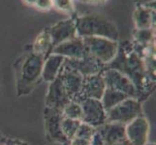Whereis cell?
<instances>
[{
	"mask_svg": "<svg viewBox=\"0 0 156 145\" xmlns=\"http://www.w3.org/2000/svg\"><path fill=\"white\" fill-rule=\"evenodd\" d=\"M83 1L89 2V3H102V2L106 1V0H83Z\"/></svg>",
	"mask_w": 156,
	"mask_h": 145,
	"instance_id": "32",
	"label": "cell"
},
{
	"mask_svg": "<svg viewBox=\"0 0 156 145\" xmlns=\"http://www.w3.org/2000/svg\"><path fill=\"white\" fill-rule=\"evenodd\" d=\"M104 144V143H103ZM109 145H132L131 142L128 140V138L125 139V140H122L120 142H116V143H114V144H109Z\"/></svg>",
	"mask_w": 156,
	"mask_h": 145,
	"instance_id": "31",
	"label": "cell"
},
{
	"mask_svg": "<svg viewBox=\"0 0 156 145\" xmlns=\"http://www.w3.org/2000/svg\"><path fill=\"white\" fill-rule=\"evenodd\" d=\"M126 136L132 145H144L147 142L149 124L144 116H139L125 126Z\"/></svg>",
	"mask_w": 156,
	"mask_h": 145,
	"instance_id": "13",
	"label": "cell"
},
{
	"mask_svg": "<svg viewBox=\"0 0 156 145\" xmlns=\"http://www.w3.org/2000/svg\"><path fill=\"white\" fill-rule=\"evenodd\" d=\"M139 116H143L142 103L137 99L127 98L106 111V123L127 125Z\"/></svg>",
	"mask_w": 156,
	"mask_h": 145,
	"instance_id": "4",
	"label": "cell"
},
{
	"mask_svg": "<svg viewBox=\"0 0 156 145\" xmlns=\"http://www.w3.org/2000/svg\"><path fill=\"white\" fill-rule=\"evenodd\" d=\"M51 50H52L51 38L50 35L49 28H47L45 30H43L36 37V39L33 43V46H32V52L46 59L51 53Z\"/></svg>",
	"mask_w": 156,
	"mask_h": 145,
	"instance_id": "19",
	"label": "cell"
},
{
	"mask_svg": "<svg viewBox=\"0 0 156 145\" xmlns=\"http://www.w3.org/2000/svg\"><path fill=\"white\" fill-rule=\"evenodd\" d=\"M57 77L61 80L63 86L65 88L67 94L70 96V98L73 99L80 92L83 84V76L79 72L75 71V70L62 65Z\"/></svg>",
	"mask_w": 156,
	"mask_h": 145,
	"instance_id": "15",
	"label": "cell"
},
{
	"mask_svg": "<svg viewBox=\"0 0 156 145\" xmlns=\"http://www.w3.org/2000/svg\"><path fill=\"white\" fill-rule=\"evenodd\" d=\"M63 118L62 110L47 107L44 110L45 130L48 140L57 142L62 145H69V140L63 135L61 121Z\"/></svg>",
	"mask_w": 156,
	"mask_h": 145,
	"instance_id": "7",
	"label": "cell"
},
{
	"mask_svg": "<svg viewBox=\"0 0 156 145\" xmlns=\"http://www.w3.org/2000/svg\"><path fill=\"white\" fill-rule=\"evenodd\" d=\"M45 59L33 52H27L14 64L18 96L29 94L42 78Z\"/></svg>",
	"mask_w": 156,
	"mask_h": 145,
	"instance_id": "2",
	"label": "cell"
},
{
	"mask_svg": "<svg viewBox=\"0 0 156 145\" xmlns=\"http://www.w3.org/2000/svg\"><path fill=\"white\" fill-rule=\"evenodd\" d=\"M52 4L53 7L62 12L73 14L75 11L73 0H52Z\"/></svg>",
	"mask_w": 156,
	"mask_h": 145,
	"instance_id": "25",
	"label": "cell"
},
{
	"mask_svg": "<svg viewBox=\"0 0 156 145\" xmlns=\"http://www.w3.org/2000/svg\"><path fill=\"white\" fill-rule=\"evenodd\" d=\"M6 143L8 145H28L27 143L19 140V139H12V138H7V137H6Z\"/></svg>",
	"mask_w": 156,
	"mask_h": 145,
	"instance_id": "30",
	"label": "cell"
},
{
	"mask_svg": "<svg viewBox=\"0 0 156 145\" xmlns=\"http://www.w3.org/2000/svg\"><path fill=\"white\" fill-rule=\"evenodd\" d=\"M106 67L115 69L126 76L135 86L138 101L142 103L153 92L155 78L148 74L146 64L133 47V44L125 42L118 46L117 54Z\"/></svg>",
	"mask_w": 156,
	"mask_h": 145,
	"instance_id": "1",
	"label": "cell"
},
{
	"mask_svg": "<svg viewBox=\"0 0 156 145\" xmlns=\"http://www.w3.org/2000/svg\"><path fill=\"white\" fill-rule=\"evenodd\" d=\"M1 136H2V133H1V132H0V137H1Z\"/></svg>",
	"mask_w": 156,
	"mask_h": 145,
	"instance_id": "35",
	"label": "cell"
},
{
	"mask_svg": "<svg viewBox=\"0 0 156 145\" xmlns=\"http://www.w3.org/2000/svg\"><path fill=\"white\" fill-rule=\"evenodd\" d=\"M64 57L58 54H50L48 56L45 61L44 65H43L42 70V78L47 82H51L55 80L57 74L60 71V68L63 64Z\"/></svg>",
	"mask_w": 156,
	"mask_h": 145,
	"instance_id": "17",
	"label": "cell"
},
{
	"mask_svg": "<svg viewBox=\"0 0 156 145\" xmlns=\"http://www.w3.org/2000/svg\"><path fill=\"white\" fill-rule=\"evenodd\" d=\"M137 1L138 5H140V6L155 9V7H153V5L155 6V0H137Z\"/></svg>",
	"mask_w": 156,
	"mask_h": 145,
	"instance_id": "28",
	"label": "cell"
},
{
	"mask_svg": "<svg viewBox=\"0 0 156 145\" xmlns=\"http://www.w3.org/2000/svg\"><path fill=\"white\" fill-rule=\"evenodd\" d=\"M127 98H129V97L121 92L106 88L103 96H102L101 103L103 105L105 110L108 111L109 109H111L112 107H114L115 105L119 104L120 102H122L123 100H125Z\"/></svg>",
	"mask_w": 156,
	"mask_h": 145,
	"instance_id": "20",
	"label": "cell"
},
{
	"mask_svg": "<svg viewBox=\"0 0 156 145\" xmlns=\"http://www.w3.org/2000/svg\"><path fill=\"white\" fill-rule=\"evenodd\" d=\"M76 32L80 38L101 37L117 42L118 31L114 21L100 14H91L77 18Z\"/></svg>",
	"mask_w": 156,
	"mask_h": 145,
	"instance_id": "3",
	"label": "cell"
},
{
	"mask_svg": "<svg viewBox=\"0 0 156 145\" xmlns=\"http://www.w3.org/2000/svg\"><path fill=\"white\" fill-rule=\"evenodd\" d=\"M91 142L92 140H89V139L75 136L70 140L69 145H91Z\"/></svg>",
	"mask_w": 156,
	"mask_h": 145,
	"instance_id": "27",
	"label": "cell"
},
{
	"mask_svg": "<svg viewBox=\"0 0 156 145\" xmlns=\"http://www.w3.org/2000/svg\"><path fill=\"white\" fill-rule=\"evenodd\" d=\"M83 40L89 54L105 65L112 62L117 54L118 44L115 41L101 37H85Z\"/></svg>",
	"mask_w": 156,
	"mask_h": 145,
	"instance_id": "5",
	"label": "cell"
},
{
	"mask_svg": "<svg viewBox=\"0 0 156 145\" xmlns=\"http://www.w3.org/2000/svg\"><path fill=\"white\" fill-rule=\"evenodd\" d=\"M34 6L43 11H48L53 7L52 0H37Z\"/></svg>",
	"mask_w": 156,
	"mask_h": 145,
	"instance_id": "26",
	"label": "cell"
},
{
	"mask_svg": "<svg viewBox=\"0 0 156 145\" xmlns=\"http://www.w3.org/2000/svg\"><path fill=\"white\" fill-rule=\"evenodd\" d=\"M62 113L64 116L70 118V119L82 121V117H83L82 106L77 102L71 101L69 104H67L66 106L62 109Z\"/></svg>",
	"mask_w": 156,
	"mask_h": 145,
	"instance_id": "23",
	"label": "cell"
},
{
	"mask_svg": "<svg viewBox=\"0 0 156 145\" xmlns=\"http://www.w3.org/2000/svg\"><path fill=\"white\" fill-rule=\"evenodd\" d=\"M71 101L72 99L67 94L61 80L56 77L55 80L50 82L49 90L46 96V106L62 110Z\"/></svg>",
	"mask_w": 156,
	"mask_h": 145,
	"instance_id": "11",
	"label": "cell"
},
{
	"mask_svg": "<svg viewBox=\"0 0 156 145\" xmlns=\"http://www.w3.org/2000/svg\"><path fill=\"white\" fill-rule=\"evenodd\" d=\"M23 1L25 4H27V5H33V6H34L37 0H23Z\"/></svg>",
	"mask_w": 156,
	"mask_h": 145,
	"instance_id": "33",
	"label": "cell"
},
{
	"mask_svg": "<svg viewBox=\"0 0 156 145\" xmlns=\"http://www.w3.org/2000/svg\"><path fill=\"white\" fill-rule=\"evenodd\" d=\"M134 40L138 45H149L154 42V31L149 29H136L134 31Z\"/></svg>",
	"mask_w": 156,
	"mask_h": 145,
	"instance_id": "22",
	"label": "cell"
},
{
	"mask_svg": "<svg viewBox=\"0 0 156 145\" xmlns=\"http://www.w3.org/2000/svg\"><path fill=\"white\" fill-rule=\"evenodd\" d=\"M51 53L61 55L64 58L69 59H82L88 54L87 47L83 44V38H77L63 42L52 48Z\"/></svg>",
	"mask_w": 156,
	"mask_h": 145,
	"instance_id": "14",
	"label": "cell"
},
{
	"mask_svg": "<svg viewBox=\"0 0 156 145\" xmlns=\"http://www.w3.org/2000/svg\"><path fill=\"white\" fill-rule=\"evenodd\" d=\"M103 77L106 88L115 90L118 92L127 95L129 98H134L138 100V94L135 86L126 76L115 69L106 67L101 72Z\"/></svg>",
	"mask_w": 156,
	"mask_h": 145,
	"instance_id": "6",
	"label": "cell"
},
{
	"mask_svg": "<svg viewBox=\"0 0 156 145\" xmlns=\"http://www.w3.org/2000/svg\"><path fill=\"white\" fill-rule=\"evenodd\" d=\"M96 130L99 133L104 145L114 144L127 139L125 125L118 123H105Z\"/></svg>",
	"mask_w": 156,
	"mask_h": 145,
	"instance_id": "16",
	"label": "cell"
},
{
	"mask_svg": "<svg viewBox=\"0 0 156 145\" xmlns=\"http://www.w3.org/2000/svg\"><path fill=\"white\" fill-rule=\"evenodd\" d=\"M134 20L137 29L151 28L155 25V9L138 5L134 13Z\"/></svg>",
	"mask_w": 156,
	"mask_h": 145,
	"instance_id": "18",
	"label": "cell"
},
{
	"mask_svg": "<svg viewBox=\"0 0 156 145\" xmlns=\"http://www.w3.org/2000/svg\"><path fill=\"white\" fill-rule=\"evenodd\" d=\"M80 123H82L80 120L70 119V118H67L63 115L62 121H61V129H62L63 135L66 136V138L69 141L75 136V135H76Z\"/></svg>",
	"mask_w": 156,
	"mask_h": 145,
	"instance_id": "21",
	"label": "cell"
},
{
	"mask_svg": "<svg viewBox=\"0 0 156 145\" xmlns=\"http://www.w3.org/2000/svg\"><path fill=\"white\" fill-rule=\"evenodd\" d=\"M63 66L73 69L75 71L82 74L83 76H90L101 73L106 68V65L100 62L89 53L82 59H69L64 58Z\"/></svg>",
	"mask_w": 156,
	"mask_h": 145,
	"instance_id": "10",
	"label": "cell"
},
{
	"mask_svg": "<svg viewBox=\"0 0 156 145\" xmlns=\"http://www.w3.org/2000/svg\"><path fill=\"white\" fill-rule=\"evenodd\" d=\"M75 19H76L71 18L58 21L57 23L49 28L52 48L63 42L77 38L78 36L76 32V20Z\"/></svg>",
	"mask_w": 156,
	"mask_h": 145,
	"instance_id": "12",
	"label": "cell"
},
{
	"mask_svg": "<svg viewBox=\"0 0 156 145\" xmlns=\"http://www.w3.org/2000/svg\"><path fill=\"white\" fill-rule=\"evenodd\" d=\"M95 133H96V129L95 128L91 127L90 125L85 124V123L82 122V123H80V127H79V129H78L77 133H76V135H75V136L92 140V138H93Z\"/></svg>",
	"mask_w": 156,
	"mask_h": 145,
	"instance_id": "24",
	"label": "cell"
},
{
	"mask_svg": "<svg viewBox=\"0 0 156 145\" xmlns=\"http://www.w3.org/2000/svg\"><path fill=\"white\" fill-rule=\"evenodd\" d=\"M91 145H104L103 141H102V138L99 135V133L96 130V133L94 135L93 138H92V142H91Z\"/></svg>",
	"mask_w": 156,
	"mask_h": 145,
	"instance_id": "29",
	"label": "cell"
},
{
	"mask_svg": "<svg viewBox=\"0 0 156 145\" xmlns=\"http://www.w3.org/2000/svg\"><path fill=\"white\" fill-rule=\"evenodd\" d=\"M105 89L106 85L101 73L84 76L80 92L74 97L72 101L77 102L79 104L87 99H95L101 101Z\"/></svg>",
	"mask_w": 156,
	"mask_h": 145,
	"instance_id": "8",
	"label": "cell"
},
{
	"mask_svg": "<svg viewBox=\"0 0 156 145\" xmlns=\"http://www.w3.org/2000/svg\"><path fill=\"white\" fill-rule=\"evenodd\" d=\"M83 110L82 122L97 129L106 123V110L101 101L87 99L80 103Z\"/></svg>",
	"mask_w": 156,
	"mask_h": 145,
	"instance_id": "9",
	"label": "cell"
},
{
	"mask_svg": "<svg viewBox=\"0 0 156 145\" xmlns=\"http://www.w3.org/2000/svg\"><path fill=\"white\" fill-rule=\"evenodd\" d=\"M144 145H155V144H153V143H151V144H144Z\"/></svg>",
	"mask_w": 156,
	"mask_h": 145,
	"instance_id": "34",
	"label": "cell"
}]
</instances>
